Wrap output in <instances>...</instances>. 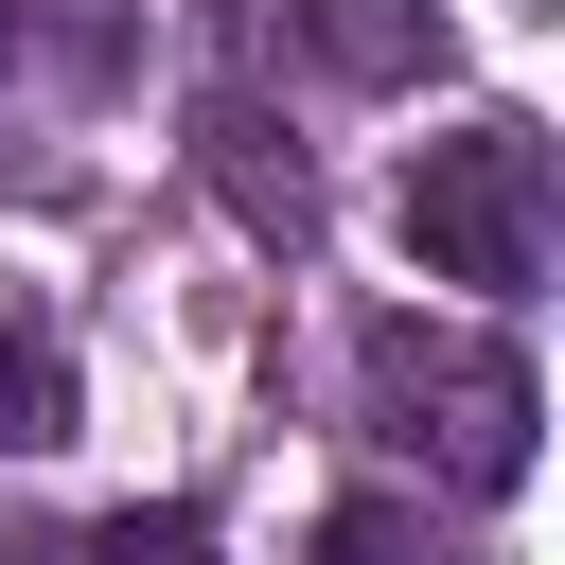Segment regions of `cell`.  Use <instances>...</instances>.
I'll use <instances>...</instances> for the list:
<instances>
[{
	"mask_svg": "<svg viewBox=\"0 0 565 565\" xmlns=\"http://www.w3.org/2000/svg\"><path fill=\"white\" fill-rule=\"evenodd\" d=\"M406 247H424V282H477V300H512V282H547V124H459V141H424L406 159Z\"/></svg>",
	"mask_w": 565,
	"mask_h": 565,
	"instance_id": "6da1fadb",
	"label": "cell"
},
{
	"mask_svg": "<svg viewBox=\"0 0 565 565\" xmlns=\"http://www.w3.org/2000/svg\"><path fill=\"white\" fill-rule=\"evenodd\" d=\"M371 424L388 441H424L459 494H512L530 477V371L494 353V335H424V318H371Z\"/></svg>",
	"mask_w": 565,
	"mask_h": 565,
	"instance_id": "7a4b0ae2",
	"label": "cell"
},
{
	"mask_svg": "<svg viewBox=\"0 0 565 565\" xmlns=\"http://www.w3.org/2000/svg\"><path fill=\"white\" fill-rule=\"evenodd\" d=\"M71 424H88V388H71L53 318H35V300H0V459H53Z\"/></svg>",
	"mask_w": 565,
	"mask_h": 565,
	"instance_id": "3957f363",
	"label": "cell"
},
{
	"mask_svg": "<svg viewBox=\"0 0 565 565\" xmlns=\"http://www.w3.org/2000/svg\"><path fill=\"white\" fill-rule=\"evenodd\" d=\"M212 177H230V212H247L265 247H318V177L265 159V106H212Z\"/></svg>",
	"mask_w": 565,
	"mask_h": 565,
	"instance_id": "277c9868",
	"label": "cell"
},
{
	"mask_svg": "<svg viewBox=\"0 0 565 565\" xmlns=\"http://www.w3.org/2000/svg\"><path fill=\"white\" fill-rule=\"evenodd\" d=\"M300 35H318L353 88H406V71H441V18H424V0H300Z\"/></svg>",
	"mask_w": 565,
	"mask_h": 565,
	"instance_id": "5b68a950",
	"label": "cell"
},
{
	"mask_svg": "<svg viewBox=\"0 0 565 565\" xmlns=\"http://www.w3.org/2000/svg\"><path fill=\"white\" fill-rule=\"evenodd\" d=\"M71 565H212V512H177V494H124Z\"/></svg>",
	"mask_w": 565,
	"mask_h": 565,
	"instance_id": "8992f818",
	"label": "cell"
},
{
	"mask_svg": "<svg viewBox=\"0 0 565 565\" xmlns=\"http://www.w3.org/2000/svg\"><path fill=\"white\" fill-rule=\"evenodd\" d=\"M318 565H441V530H424L406 494H335V512H318Z\"/></svg>",
	"mask_w": 565,
	"mask_h": 565,
	"instance_id": "52a82bcc",
	"label": "cell"
},
{
	"mask_svg": "<svg viewBox=\"0 0 565 565\" xmlns=\"http://www.w3.org/2000/svg\"><path fill=\"white\" fill-rule=\"evenodd\" d=\"M53 53H71L88 88H106V71H124V0H53Z\"/></svg>",
	"mask_w": 565,
	"mask_h": 565,
	"instance_id": "ba28073f",
	"label": "cell"
},
{
	"mask_svg": "<svg viewBox=\"0 0 565 565\" xmlns=\"http://www.w3.org/2000/svg\"><path fill=\"white\" fill-rule=\"evenodd\" d=\"M0 53H18V0H0Z\"/></svg>",
	"mask_w": 565,
	"mask_h": 565,
	"instance_id": "9c48e42d",
	"label": "cell"
},
{
	"mask_svg": "<svg viewBox=\"0 0 565 565\" xmlns=\"http://www.w3.org/2000/svg\"><path fill=\"white\" fill-rule=\"evenodd\" d=\"M0 565H35V547H0Z\"/></svg>",
	"mask_w": 565,
	"mask_h": 565,
	"instance_id": "30bf717a",
	"label": "cell"
}]
</instances>
